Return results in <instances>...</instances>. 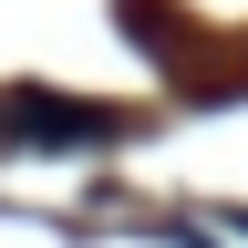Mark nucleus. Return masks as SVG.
I'll return each instance as SVG.
<instances>
[{
	"mask_svg": "<svg viewBox=\"0 0 248 248\" xmlns=\"http://www.w3.org/2000/svg\"><path fill=\"white\" fill-rule=\"evenodd\" d=\"M11 124H21V135H73V145L114 135V114H93V104H42V93H21V104H11Z\"/></svg>",
	"mask_w": 248,
	"mask_h": 248,
	"instance_id": "1",
	"label": "nucleus"
}]
</instances>
